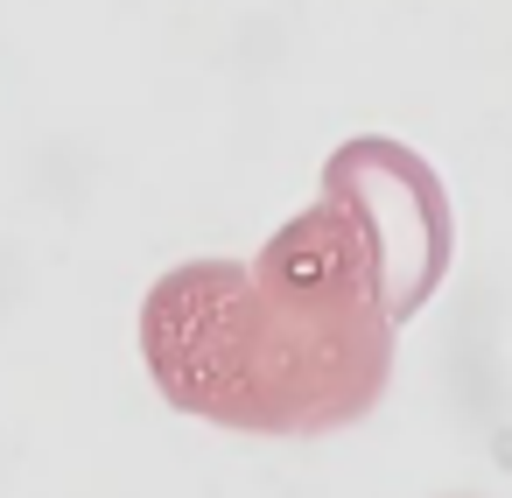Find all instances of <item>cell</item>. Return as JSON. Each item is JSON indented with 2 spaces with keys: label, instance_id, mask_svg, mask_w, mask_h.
I'll return each instance as SVG.
<instances>
[]
</instances>
